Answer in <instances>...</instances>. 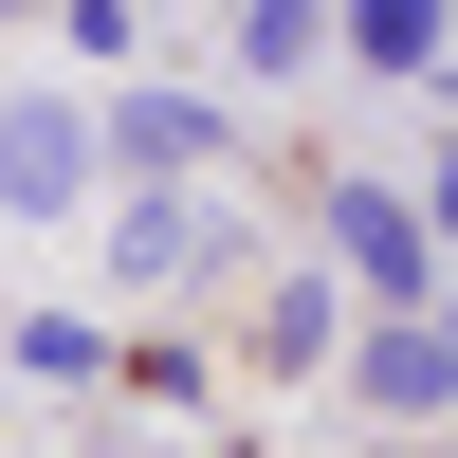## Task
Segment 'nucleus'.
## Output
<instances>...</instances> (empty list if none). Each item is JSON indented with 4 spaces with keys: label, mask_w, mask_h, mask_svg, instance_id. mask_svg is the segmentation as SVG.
I'll list each match as a JSON object with an SVG mask.
<instances>
[{
    "label": "nucleus",
    "mask_w": 458,
    "mask_h": 458,
    "mask_svg": "<svg viewBox=\"0 0 458 458\" xmlns=\"http://www.w3.org/2000/svg\"><path fill=\"white\" fill-rule=\"evenodd\" d=\"M440 239H458V165H440Z\"/></svg>",
    "instance_id": "obj_8"
},
{
    "label": "nucleus",
    "mask_w": 458,
    "mask_h": 458,
    "mask_svg": "<svg viewBox=\"0 0 458 458\" xmlns=\"http://www.w3.org/2000/svg\"><path fill=\"white\" fill-rule=\"evenodd\" d=\"M92 165H110V147H92V110L0 92V202H19V220H73V202H92Z\"/></svg>",
    "instance_id": "obj_1"
},
{
    "label": "nucleus",
    "mask_w": 458,
    "mask_h": 458,
    "mask_svg": "<svg viewBox=\"0 0 458 458\" xmlns=\"http://www.w3.org/2000/svg\"><path fill=\"white\" fill-rule=\"evenodd\" d=\"M440 19H458V0H349V55H367V73H422Z\"/></svg>",
    "instance_id": "obj_5"
},
{
    "label": "nucleus",
    "mask_w": 458,
    "mask_h": 458,
    "mask_svg": "<svg viewBox=\"0 0 458 458\" xmlns=\"http://www.w3.org/2000/svg\"><path fill=\"white\" fill-rule=\"evenodd\" d=\"M440 349H458V330H440Z\"/></svg>",
    "instance_id": "obj_9"
},
{
    "label": "nucleus",
    "mask_w": 458,
    "mask_h": 458,
    "mask_svg": "<svg viewBox=\"0 0 458 458\" xmlns=\"http://www.w3.org/2000/svg\"><path fill=\"white\" fill-rule=\"evenodd\" d=\"M330 257H349V293H440V276H422V202H386V183L330 202Z\"/></svg>",
    "instance_id": "obj_2"
},
{
    "label": "nucleus",
    "mask_w": 458,
    "mask_h": 458,
    "mask_svg": "<svg viewBox=\"0 0 458 458\" xmlns=\"http://www.w3.org/2000/svg\"><path fill=\"white\" fill-rule=\"evenodd\" d=\"M312 37H330V0H239V55H257V73H293Z\"/></svg>",
    "instance_id": "obj_7"
},
{
    "label": "nucleus",
    "mask_w": 458,
    "mask_h": 458,
    "mask_svg": "<svg viewBox=\"0 0 458 458\" xmlns=\"http://www.w3.org/2000/svg\"><path fill=\"white\" fill-rule=\"evenodd\" d=\"M367 403H386V422L458 403V349H440V330H367Z\"/></svg>",
    "instance_id": "obj_4"
},
{
    "label": "nucleus",
    "mask_w": 458,
    "mask_h": 458,
    "mask_svg": "<svg viewBox=\"0 0 458 458\" xmlns=\"http://www.w3.org/2000/svg\"><path fill=\"white\" fill-rule=\"evenodd\" d=\"M110 257H129V276H183V257H202V220H183L165 183H147V202H129V239H110Z\"/></svg>",
    "instance_id": "obj_6"
},
{
    "label": "nucleus",
    "mask_w": 458,
    "mask_h": 458,
    "mask_svg": "<svg viewBox=\"0 0 458 458\" xmlns=\"http://www.w3.org/2000/svg\"><path fill=\"white\" fill-rule=\"evenodd\" d=\"M92 147H110V165H147V183H183V165L220 147V110H202V92H129V110H110Z\"/></svg>",
    "instance_id": "obj_3"
}]
</instances>
